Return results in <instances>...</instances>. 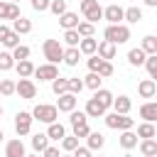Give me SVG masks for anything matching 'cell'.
<instances>
[{
    "mask_svg": "<svg viewBox=\"0 0 157 157\" xmlns=\"http://www.w3.org/2000/svg\"><path fill=\"white\" fill-rule=\"evenodd\" d=\"M42 157H61V152H59V147H52V145H49V147L42 152Z\"/></svg>",
    "mask_w": 157,
    "mask_h": 157,
    "instance_id": "f5cc1de1",
    "label": "cell"
},
{
    "mask_svg": "<svg viewBox=\"0 0 157 157\" xmlns=\"http://www.w3.org/2000/svg\"><path fill=\"white\" fill-rule=\"evenodd\" d=\"M103 37H105V42H113V44H125L128 39H130V27L128 25H108L105 27V32H103Z\"/></svg>",
    "mask_w": 157,
    "mask_h": 157,
    "instance_id": "7a4b0ae2",
    "label": "cell"
},
{
    "mask_svg": "<svg viewBox=\"0 0 157 157\" xmlns=\"http://www.w3.org/2000/svg\"><path fill=\"white\" fill-rule=\"evenodd\" d=\"M7 2H17V0H7Z\"/></svg>",
    "mask_w": 157,
    "mask_h": 157,
    "instance_id": "680465c9",
    "label": "cell"
},
{
    "mask_svg": "<svg viewBox=\"0 0 157 157\" xmlns=\"http://www.w3.org/2000/svg\"><path fill=\"white\" fill-rule=\"evenodd\" d=\"M103 20H108V25H120V20H125V10L120 5H108L103 10Z\"/></svg>",
    "mask_w": 157,
    "mask_h": 157,
    "instance_id": "9c48e42d",
    "label": "cell"
},
{
    "mask_svg": "<svg viewBox=\"0 0 157 157\" xmlns=\"http://www.w3.org/2000/svg\"><path fill=\"white\" fill-rule=\"evenodd\" d=\"M145 69H147V74H150V78L157 83V54H152V56H147V61H145Z\"/></svg>",
    "mask_w": 157,
    "mask_h": 157,
    "instance_id": "d590c367",
    "label": "cell"
},
{
    "mask_svg": "<svg viewBox=\"0 0 157 157\" xmlns=\"http://www.w3.org/2000/svg\"><path fill=\"white\" fill-rule=\"evenodd\" d=\"M145 5H150V7H157V0H145Z\"/></svg>",
    "mask_w": 157,
    "mask_h": 157,
    "instance_id": "db71d44e",
    "label": "cell"
},
{
    "mask_svg": "<svg viewBox=\"0 0 157 157\" xmlns=\"http://www.w3.org/2000/svg\"><path fill=\"white\" fill-rule=\"evenodd\" d=\"M59 25L64 27V32H66V29H76V27H78V15H76V12H64V15L59 17Z\"/></svg>",
    "mask_w": 157,
    "mask_h": 157,
    "instance_id": "7402d4cb",
    "label": "cell"
},
{
    "mask_svg": "<svg viewBox=\"0 0 157 157\" xmlns=\"http://www.w3.org/2000/svg\"><path fill=\"white\" fill-rule=\"evenodd\" d=\"M47 147H49V135H47V132L32 135V150H34V152H44Z\"/></svg>",
    "mask_w": 157,
    "mask_h": 157,
    "instance_id": "cb8c5ba5",
    "label": "cell"
},
{
    "mask_svg": "<svg viewBox=\"0 0 157 157\" xmlns=\"http://www.w3.org/2000/svg\"><path fill=\"white\" fill-rule=\"evenodd\" d=\"M52 91L56 93V96H64V93H69V78H54L52 81Z\"/></svg>",
    "mask_w": 157,
    "mask_h": 157,
    "instance_id": "1f68e13d",
    "label": "cell"
},
{
    "mask_svg": "<svg viewBox=\"0 0 157 157\" xmlns=\"http://www.w3.org/2000/svg\"><path fill=\"white\" fill-rule=\"evenodd\" d=\"M22 15H20V7H17V2H0V20H20Z\"/></svg>",
    "mask_w": 157,
    "mask_h": 157,
    "instance_id": "7c38bea8",
    "label": "cell"
},
{
    "mask_svg": "<svg viewBox=\"0 0 157 157\" xmlns=\"http://www.w3.org/2000/svg\"><path fill=\"white\" fill-rule=\"evenodd\" d=\"M47 135H49V140H56V142H61V140L66 137V128H64L61 123H52V125L47 128Z\"/></svg>",
    "mask_w": 157,
    "mask_h": 157,
    "instance_id": "603a6c76",
    "label": "cell"
},
{
    "mask_svg": "<svg viewBox=\"0 0 157 157\" xmlns=\"http://www.w3.org/2000/svg\"><path fill=\"white\" fill-rule=\"evenodd\" d=\"M118 142H120L123 150H132V147H137V132H132V130H123Z\"/></svg>",
    "mask_w": 157,
    "mask_h": 157,
    "instance_id": "ac0fdd59",
    "label": "cell"
},
{
    "mask_svg": "<svg viewBox=\"0 0 157 157\" xmlns=\"http://www.w3.org/2000/svg\"><path fill=\"white\" fill-rule=\"evenodd\" d=\"M76 103H78V98L74 93H64V96H59L56 108H59V113H74L76 110Z\"/></svg>",
    "mask_w": 157,
    "mask_h": 157,
    "instance_id": "30bf717a",
    "label": "cell"
},
{
    "mask_svg": "<svg viewBox=\"0 0 157 157\" xmlns=\"http://www.w3.org/2000/svg\"><path fill=\"white\" fill-rule=\"evenodd\" d=\"M137 137L152 140V137H157V128H155L152 123H142V125H137Z\"/></svg>",
    "mask_w": 157,
    "mask_h": 157,
    "instance_id": "4316f807",
    "label": "cell"
},
{
    "mask_svg": "<svg viewBox=\"0 0 157 157\" xmlns=\"http://www.w3.org/2000/svg\"><path fill=\"white\" fill-rule=\"evenodd\" d=\"M86 64H88V69H91V71H96V74H98V69H101L103 59H101L98 54H93V56H88V61H86Z\"/></svg>",
    "mask_w": 157,
    "mask_h": 157,
    "instance_id": "c3c4849f",
    "label": "cell"
},
{
    "mask_svg": "<svg viewBox=\"0 0 157 157\" xmlns=\"http://www.w3.org/2000/svg\"><path fill=\"white\" fill-rule=\"evenodd\" d=\"M74 135L81 140V137H88L91 135V128H88V123H83V125H74Z\"/></svg>",
    "mask_w": 157,
    "mask_h": 157,
    "instance_id": "bcb514c9",
    "label": "cell"
},
{
    "mask_svg": "<svg viewBox=\"0 0 157 157\" xmlns=\"http://www.w3.org/2000/svg\"><path fill=\"white\" fill-rule=\"evenodd\" d=\"M17 96L25 98V101H32V98L37 96L34 81H32V78H20V81H17Z\"/></svg>",
    "mask_w": 157,
    "mask_h": 157,
    "instance_id": "52a82bcc",
    "label": "cell"
},
{
    "mask_svg": "<svg viewBox=\"0 0 157 157\" xmlns=\"http://www.w3.org/2000/svg\"><path fill=\"white\" fill-rule=\"evenodd\" d=\"M98 76H101V78L113 76V64H110V61H103V64H101V69H98Z\"/></svg>",
    "mask_w": 157,
    "mask_h": 157,
    "instance_id": "681fc988",
    "label": "cell"
},
{
    "mask_svg": "<svg viewBox=\"0 0 157 157\" xmlns=\"http://www.w3.org/2000/svg\"><path fill=\"white\" fill-rule=\"evenodd\" d=\"M32 115H34V120H39V123L52 125V123H56V118H59V108H56V105H49V103H39V105H34Z\"/></svg>",
    "mask_w": 157,
    "mask_h": 157,
    "instance_id": "3957f363",
    "label": "cell"
},
{
    "mask_svg": "<svg viewBox=\"0 0 157 157\" xmlns=\"http://www.w3.org/2000/svg\"><path fill=\"white\" fill-rule=\"evenodd\" d=\"M2 137H5V135H2V130H0V142H2Z\"/></svg>",
    "mask_w": 157,
    "mask_h": 157,
    "instance_id": "11a10c76",
    "label": "cell"
},
{
    "mask_svg": "<svg viewBox=\"0 0 157 157\" xmlns=\"http://www.w3.org/2000/svg\"><path fill=\"white\" fill-rule=\"evenodd\" d=\"M103 118H105V125H108V128L120 130V132H123V130H132V125H135V120H132V118L120 115V113H115V110H113V113H105Z\"/></svg>",
    "mask_w": 157,
    "mask_h": 157,
    "instance_id": "277c9868",
    "label": "cell"
},
{
    "mask_svg": "<svg viewBox=\"0 0 157 157\" xmlns=\"http://www.w3.org/2000/svg\"><path fill=\"white\" fill-rule=\"evenodd\" d=\"M137 93H140V98H152V96L157 93V83H155L152 78H142V81L137 83Z\"/></svg>",
    "mask_w": 157,
    "mask_h": 157,
    "instance_id": "5bb4252c",
    "label": "cell"
},
{
    "mask_svg": "<svg viewBox=\"0 0 157 157\" xmlns=\"http://www.w3.org/2000/svg\"><path fill=\"white\" fill-rule=\"evenodd\" d=\"M130 108H132V101H130L128 96H118V98L113 101V110H115V113H120V115H128V113H130Z\"/></svg>",
    "mask_w": 157,
    "mask_h": 157,
    "instance_id": "ffe728a7",
    "label": "cell"
},
{
    "mask_svg": "<svg viewBox=\"0 0 157 157\" xmlns=\"http://www.w3.org/2000/svg\"><path fill=\"white\" fill-rule=\"evenodd\" d=\"M29 47H25V44H20L17 49H12V56H15V61H25V59H29Z\"/></svg>",
    "mask_w": 157,
    "mask_h": 157,
    "instance_id": "ab89813d",
    "label": "cell"
},
{
    "mask_svg": "<svg viewBox=\"0 0 157 157\" xmlns=\"http://www.w3.org/2000/svg\"><path fill=\"white\" fill-rule=\"evenodd\" d=\"M103 61H110V59H115V44L113 42H98V52H96Z\"/></svg>",
    "mask_w": 157,
    "mask_h": 157,
    "instance_id": "9a60e30c",
    "label": "cell"
},
{
    "mask_svg": "<svg viewBox=\"0 0 157 157\" xmlns=\"http://www.w3.org/2000/svg\"><path fill=\"white\" fill-rule=\"evenodd\" d=\"M29 5H32V10H37V12H44V10H49L52 0H29Z\"/></svg>",
    "mask_w": 157,
    "mask_h": 157,
    "instance_id": "7dc6e473",
    "label": "cell"
},
{
    "mask_svg": "<svg viewBox=\"0 0 157 157\" xmlns=\"http://www.w3.org/2000/svg\"><path fill=\"white\" fill-rule=\"evenodd\" d=\"M155 157H157V155H155Z\"/></svg>",
    "mask_w": 157,
    "mask_h": 157,
    "instance_id": "94428289",
    "label": "cell"
},
{
    "mask_svg": "<svg viewBox=\"0 0 157 157\" xmlns=\"http://www.w3.org/2000/svg\"><path fill=\"white\" fill-rule=\"evenodd\" d=\"M27 157H37V155H27Z\"/></svg>",
    "mask_w": 157,
    "mask_h": 157,
    "instance_id": "6f0895ef",
    "label": "cell"
},
{
    "mask_svg": "<svg viewBox=\"0 0 157 157\" xmlns=\"http://www.w3.org/2000/svg\"><path fill=\"white\" fill-rule=\"evenodd\" d=\"M101 81H103V78H101V76H98L96 71H91V74H88V76L83 78L86 88H91V91H98V88H101Z\"/></svg>",
    "mask_w": 157,
    "mask_h": 157,
    "instance_id": "e575fe53",
    "label": "cell"
},
{
    "mask_svg": "<svg viewBox=\"0 0 157 157\" xmlns=\"http://www.w3.org/2000/svg\"><path fill=\"white\" fill-rule=\"evenodd\" d=\"M78 49H81V54H86V56H93V54L98 52V42H96L93 37H86V39H81Z\"/></svg>",
    "mask_w": 157,
    "mask_h": 157,
    "instance_id": "d4e9b609",
    "label": "cell"
},
{
    "mask_svg": "<svg viewBox=\"0 0 157 157\" xmlns=\"http://www.w3.org/2000/svg\"><path fill=\"white\" fill-rule=\"evenodd\" d=\"M86 88V83H83V78H69V93H81Z\"/></svg>",
    "mask_w": 157,
    "mask_h": 157,
    "instance_id": "ee69618b",
    "label": "cell"
},
{
    "mask_svg": "<svg viewBox=\"0 0 157 157\" xmlns=\"http://www.w3.org/2000/svg\"><path fill=\"white\" fill-rule=\"evenodd\" d=\"M125 20L128 22H140L142 20V10L140 7H128L125 10Z\"/></svg>",
    "mask_w": 157,
    "mask_h": 157,
    "instance_id": "b9f144b4",
    "label": "cell"
},
{
    "mask_svg": "<svg viewBox=\"0 0 157 157\" xmlns=\"http://www.w3.org/2000/svg\"><path fill=\"white\" fill-rule=\"evenodd\" d=\"M140 155L142 157H155L157 155V140L152 137V140H142L140 142Z\"/></svg>",
    "mask_w": 157,
    "mask_h": 157,
    "instance_id": "83f0119b",
    "label": "cell"
},
{
    "mask_svg": "<svg viewBox=\"0 0 157 157\" xmlns=\"http://www.w3.org/2000/svg\"><path fill=\"white\" fill-rule=\"evenodd\" d=\"M78 59H81V49L78 47H69L64 52V64L66 66H78Z\"/></svg>",
    "mask_w": 157,
    "mask_h": 157,
    "instance_id": "484cf974",
    "label": "cell"
},
{
    "mask_svg": "<svg viewBox=\"0 0 157 157\" xmlns=\"http://www.w3.org/2000/svg\"><path fill=\"white\" fill-rule=\"evenodd\" d=\"M76 32L81 34V39H86V37H93V25H91V22H78Z\"/></svg>",
    "mask_w": 157,
    "mask_h": 157,
    "instance_id": "7bdbcfd3",
    "label": "cell"
},
{
    "mask_svg": "<svg viewBox=\"0 0 157 157\" xmlns=\"http://www.w3.org/2000/svg\"><path fill=\"white\" fill-rule=\"evenodd\" d=\"M69 123H71V128H74V125H83V123H88L86 110H74V113H71V118H69Z\"/></svg>",
    "mask_w": 157,
    "mask_h": 157,
    "instance_id": "f35d334b",
    "label": "cell"
},
{
    "mask_svg": "<svg viewBox=\"0 0 157 157\" xmlns=\"http://www.w3.org/2000/svg\"><path fill=\"white\" fill-rule=\"evenodd\" d=\"M42 52H44L47 64H59V61H64V52H66V49L61 47V42H59V39H44Z\"/></svg>",
    "mask_w": 157,
    "mask_h": 157,
    "instance_id": "6da1fadb",
    "label": "cell"
},
{
    "mask_svg": "<svg viewBox=\"0 0 157 157\" xmlns=\"http://www.w3.org/2000/svg\"><path fill=\"white\" fill-rule=\"evenodd\" d=\"M0 93H2V96H12V93H17V81H12V78H2V81H0Z\"/></svg>",
    "mask_w": 157,
    "mask_h": 157,
    "instance_id": "d6a6232c",
    "label": "cell"
},
{
    "mask_svg": "<svg viewBox=\"0 0 157 157\" xmlns=\"http://www.w3.org/2000/svg\"><path fill=\"white\" fill-rule=\"evenodd\" d=\"M10 34H12V29H10L7 25H2V22H0V44H2V42H5Z\"/></svg>",
    "mask_w": 157,
    "mask_h": 157,
    "instance_id": "816d5d0a",
    "label": "cell"
},
{
    "mask_svg": "<svg viewBox=\"0 0 157 157\" xmlns=\"http://www.w3.org/2000/svg\"><path fill=\"white\" fill-rule=\"evenodd\" d=\"M81 12H83V17H86V22H91V25H96L98 20H103V7L98 5V0H81Z\"/></svg>",
    "mask_w": 157,
    "mask_h": 157,
    "instance_id": "5b68a950",
    "label": "cell"
},
{
    "mask_svg": "<svg viewBox=\"0 0 157 157\" xmlns=\"http://www.w3.org/2000/svg\"><path fill=\"white\" fill-rule=\"evenodd\" d=\"M15 56H12V52H0V71H10V69H15Z\"/></svg>",
    "mask_w": 157,
    "mask_h": 157,
    "instance_id": "4dcf8cb0",
    "label": "cell"
},
{
    "mask_svg": "<svg viewBox=\"0 0 157 157\" xmlns=\"http://www.w3.org/2000/svg\"><path fill=\"white\" fill-rule=\"evenodd\" d=\"M76 147H78V137H76V135H66V137L61 140V150H64V152H74Z\"/></svg>",
    "mask_w": 157,
    "mask_h": 157,
    "instance_id": "74e56055",
    "label": "cell"
},
{
    "mask_svg": "<svg viewBox=\"0 0 157 157\" xmlns=\"http://www.w3.org/2000/svg\"><path fill=\"white\" fill-rule=\"evenodd\" d=\"M142 52L147 54V56H152V54H157V37L155 34H147V37H142Z\"/></svg>",
    "mask_w": 157,
    "mask_h": 157,
    "instance_id": "f1b7e54d",
    "label": "cell"
},
{
    "mask_svg": "<svg viewBox=\"0 0 157 157\" xmlns=\"http://www.w3.org/2000/svg\"><path fill=\"white\" fill-rule=\"evenodd\" d=\"M61 157H74V155H61Z\"/></svg>",
    "mask_w": 157,
    "mask_h": 157,
    "instance_id": "9f6ffc18",
    "label": "cell"
},
{
    "mask_svg": "<svg viewBox=\"0 0 157 157\" xmlns=\"http://www.w3.org/2000/svg\"><path fill=\"white\" fill-rule=\"evenodd\" d=\"M103 145H105V137H103L101 132H91V135H88V150H91V152H93V150H101Z\"/></svg>",
    "mask_w": 157,
    "mask_h": 157,
    "instance_id": "836d02e7",
    "label": "cell"
},
{
    "mask_svg": "<svg viewBox=\"0 0 157 157\" xmlns=\"http://www.w3.org/2000/svg\"><path fill=\"white\" fill-rule=\"evenodd\" d=\"M71 155H74V157H93V155H91V150H88V147H81V145H78Z\"/></svg>",
    "mask_w": 157,
    "mask_h": 157,
    "instance_id": "f907efd6",
    "label": "cell"
},
{
    "mask_svg": "<svg viewBox=\"0 0 157 157\" xmlns=\"http://www.w3.org/2000/svg\"><path fill=\"white\" fill-rule=\"evenodd\" d=\"M12 29H15L17 34H29V32H32V22H29L27 17H20V20L12 22Z\"/></svg>",
    "mask_w": 157,
    "mask_h": 157,
    "instance_id": "f546056e",
    "label": "cell"
},
{
    "mask_svg": "<svg viewBox=\"0 0 157 157\" xmlns=\"http://www.w3.org/2000/svg\"><path fill=\"white\" fill-rule=\"evenodd\" d=\"M2 47H7V49H17V47H20V34L12 29V34H10V37L2 42Z\"/></svg>",
    "mask_w": 157,
    "mask_h": 157,
    "instance_id": "f6af8a7d",
    "label": "cell"
},
{
    "mask_svg": "<svg viewBox=\"0 0 157 157\" xmlns=\"http://www.w3.org/2000/svg\"><path fill=\"white\" fill-rule=\"evenodd\" d=\"M145 61H147V54L142 52V47H135V49L128 52V64L130 66H145Z\"/></svg>",
    "mask_w": 157,
    "mask_h": 157,
    "instance_id": "2e32d148",
    "label": "cell"
},
{
    "mask_svg": "<svg viewBox=\"0 0 157 157\" xmlns=\"http://www.w3.org/2000/svg\"><path fill=\"white\" fill-rule=\"evenodd\" d=\"M140 118L145 123H155L157 120V101H145L140 105Z\"/></svg>",
    "mask_w": 157,
    "mask_h": 157,
    "instance_id": "8fae6325",
    "label": "cell"
},
{
    "mask_svg": "<svg viewBox=\"0 0 157 157\" xmlns=\"http://www.w3.org/2000/svg\"><path fill=\"white\" fill-rule=\"evenodd\" d=\"M86 115H88V118H103V115H105V108H103L96 98H88V103H86Z\"/></svg>",
    "mask_w": 157,
    "mask_h": 157,
    "instance_id": "44dd1931",
    "label": "cell"
},
{
    "mask_svg": "<svg viewBox=\"0 0 157 157\" xmlns=\"http://www.w3.org/2000/svg\"><path fill=\"white\" fill-rule=\"evenodd\" d=\"M34 76L39 81H54V78H59V69H56V64H42L34 69Z\"/></svg>",
    "mask_w": 157,
    "mask_h": 157,
    "instance_id": "ba28073f",
    "label": "cell"
},
{
    "mask_svg": "<svg viewBox=\"0 0 157 157\" xmlns=\"http://www.w3.org/2000/svg\"><path fill=\"white\" fill-rule=\"evenodd\" d=\"M64 42H66L69 47H78V44H81V34H78L76 29H66V32H64Z\"/></svg>",
    "mask_w": 157,
    "mask_h": 157,
    "instance_id": "8d00e7d4",
    "label": "cell"
},
{
    "mask_svg": "<svg viewBox=\"0 0 157 157\" xmlns=\"http://www.w3.org/2000/svg\"><path fill=\"white\" fill-rule=\"evenodd\" d=\"M34 69H37V66H34L29 59H25V61H17V64H15V71L20 74V78H29V76H34Z\"/></svg>",
    "mask_w": 157,
    "mask_h": 157,
    "instance_id": "d6986e66",
    "label": "cell"
},
{
    "mask_svg": "<svg viewBox=\"0 0 157 157\" xmlns=\"http://www.w3.org/2000/svg\"><path fill=\"white\" fill-rule=\"evenodd\" d=\"M5 157H27L25 145H22L20 137H15V140H10V142L5 145Z\"/></svg>",
    "mask_w": 157,
    "mask_h": 157,
    "instance_id": "4fadbf2b",
    "label": "cell"
},
{
    "mask_svg": "<svg viewBox=\"0 0 157 157\" xmlns=\"http://www.w3.org/2000/svg\"><path fill=\"white\" fill-rule=\"evenodd\" d=\"M49 10H52V12L56 15V17H61L64 12H69V10H66V0H52Z\"/></svg>",
    "mask_w": 157,
    "mask_h": 157,
    "instance_id": "60d3db41",
    "label": "cell"
},
{
    "mask_svg": "<svg viewBox=\"0 0 157 157\" xmlns=\"http://www.w3.org/2000/svg\"><path fill=\"white\" fill-rule=\"evenodd\" d=\"M93 98H96V101H98L105 110H108V108L113 105V101H115V96H113L108 88H98V91H93Z\"/></svg>",
    "mask_w": 157,
    "mask_h": 157,
    "instance_id": "e0dca14e",
    "label": "cell"
},
{
    "mask_svg": "<svg viewBox=\"0 0 157 157\" xmlns=\"http://www.w3.org/2000/svg\"><path fill=\"white\" fill-rule=\"evenodd\" d=\"M32 120H34V115L27 113V110H20V113L15 115V132H17V137L29 135V130H32Z\"/></svg>",
    "mask_w": 157,
    "mask_h": 157,
    "instance_id": "8992f818",
    "label": "cell"
},
{
    "mask_svg": "<svg viewBox=\"0 0 157 157\" xmlns=\"http://www.w3.org/2000/svg\"><path fill=\"white\" fill-rule=\"evenodd\" d=\"M0 115H2V108H0Z\"/></svg>",
    "mask_w": 157,
    "mask_h": 157,
    "instance_id": "91938a15",
    "label": "cell"
}]
</instances>
